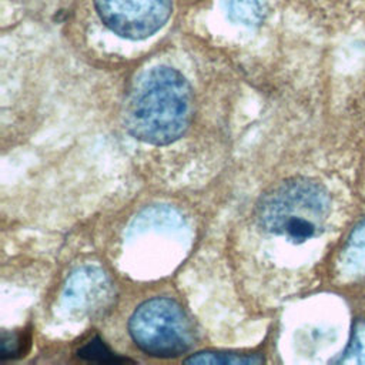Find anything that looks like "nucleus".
<instances>
[{
	"label": "nucleus",
	"mask_w": 365,
	"mask_h": 365,
	"mask_svg": "<svg viewBox=\"0 0 365 365\" xmlns=\"http://www.w3.org/2000/svg\"><path fill=\"white\" fill-rule=\"evenodd\" d=\"M334 202L311 178H291L268 190L251 212V238L281 262H309L332 228Z\"/></svg>",
	"instance_id": "1"
},
{
	"label": "nucleus",
	"mask_w": 365,
	"mask_h": 365,
	"mask_svg": "<svg viewBox=\"0 0 365 365\" xmlns=\"http://www.w3.org/2000/svg\"><path fill=\"white\" fill-rule=\"evenodd\" d=\"M192 94L177 70L158 66L133 86L125 104V124L133 137L151 145L177 141L191 123Z\"/></svg>",
	"instance_id": "2"
},
{
	"label": "nucleus",
	"mask_w": 365,
	"mask_h": 365,
	"mask_svg": "<svg viewBox=\"0 0 365 365\" xmlns=\"http://www.w3.org/2000/svg\"><path fill=\"white\" fill-rule=\"evenodd\" d=\"M128 334L140 351L157 358H174L195 342V328L185 308L171 297L143 301L131 314Z\"/></svg>",
	"instance_id": "3"
},
{
	"label": "nucleus",
	"mask_w": 365,
	"mask_h": 365,
	"mask_svg": "<svg viewBox=\"0 0 365 365\" xmlns=\"http://www.w3.org/2000/svg\"><path fill=\"white\" fill-rule=\"evenodd\" d=\"M94 4L101 21L113 33L143 40L165 24L173 0H94Z\"/></svg>",
	"instance_id": "4"
},
{
	"label": "nucleus",
	"mask_w": 365,
	"mask_h": 365,
	"mask_svg": "<svg viewBox=\"0 0 365 365\" xmlns=\"http://www.w3.org/2000/svg\"><path fill=\"white\" fill-rule=\"evenodd\" d=\"M108 292L107 278L96 269H86L76 274L67 287L68 299L87 311L104 307L108 301Z\"/></svg>",
	"instance_id": "5"
},
{
	"label": "nucleus",
	"mask_w": 365,
	"mask_h": 365,
	"mask_svg": "<svg viewBox=\"0 0 365 365\" xmlns=\"http://www.w3.org/2000/svg\"><path fill=\"white\" fill-rule=\"evenodd\" d=\"M339 262L346 275L365 274V220L351 232Z\"/></svg>",
	"instance_id": "6"
},
{
	"label": "nucleus",
	"mask_w": 365,
	"mask_h": 365,
	"mask_svg": "<svg viewBox=\"0 0 365 365\" xmlns=\"http://www.w3.org/2000/svg\"><path fill=\"white\" fill-rule=\"evenodd\" d=\"M227 11L234 21L251 26L262 20L265 6L262 0H227Z\"/></svg>",
	"instance_id": "7"
},
{
	"label": "nucleus",
	"mask_w": 365,
	"mask_h": 365,
	"mask_svg": "<svg viewBox=\"0 0 365 365\" xmlns=\"http://www.w3.org/2000/svg\"><path fill=\"white\" fill-rule=\"evenodd\" d=\"M342 362L365 365V321H361L355 325Z\"/></svg>",
	"instance_id": "8"
},
{
	"label": "nucleus",
	"mask_w": 365,
	"mask_h": 365,
	"mask_svg": "<svg viewBox=\"0 0 365 365\" xmlns=\"http://www.w3.org/2000/svg\"><path fill=\"white\" fill-rule=\"evenodd\" d=\"M259 358L247 356V355H237V354H222V352H200L192 354L185 362H200V364H250V362H259Z\"/></svg>",
	"instance_id": "9"
},
{
	"label": "nucleus",
	"mask_w": 365,
	"mask_h": 365,
	"mask_svg": "<svg viewBox=\"0 0 365 365\" xmlns=\"http://www.w3.org/2000/svg\"><path fill=\"white\" fill-rule=\"evenodd\" d=\"M78 355L86 358V359H91V361H118L115 356L111 355V352L98 341V339H94V341H90L87 342L80 351H78Z\"/></svg>",
	"instance_id": "10"
}]
</instances>
